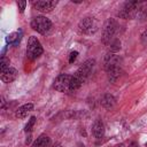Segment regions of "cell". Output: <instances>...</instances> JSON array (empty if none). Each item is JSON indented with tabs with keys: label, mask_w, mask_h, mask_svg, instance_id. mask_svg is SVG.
I'll return each mask as SVG.
<instances>
[{
	"label": "cell",
	"mask_w": 147,
	"mask_h": 147,
	"mask_svg": "<svg viewBox=\"0 0 147 147\" xmlns=\"http://www.w3.org/2000/svg\"><path fill=\"white\" fill-rule=\"evenodd\" d=\"M82 82L74 75H65V74H61L59 75L53 84L54 90H56L57 92H62V93H70V92H75L77 91L80 86H82Z\"/></svg>",
	"instance_id": "cell-1"
},
{
	"label": "cell",
	"mask_w": 147,
	"mask_h": 147,
	"mask_svg": "<svg viewBox=\"0 0 147 147\" xmlns=\"http://www.w3.org/2000/svg\"><path fill=\"white\" fill-rule=\"evenodd\" d=\"M31 28L40 34H47L52 29V22L45 16H37L31 21Z\"/></svg>",
	"instance_id": "cell-2"
},
{
	"label": "cell",
	"mask_w": 147,
	"mask_h": 147,
	"mask_svg": "<svg viewBox=\"0 0 147 147\" xmlns=\"http://www.w3.org/2000/svg\"><path fill=\"white\" fill-rule=\"evenodd\" d=\"M42 54V46L37 37H30L26 46V56L30 60H36Z\"/></svg>",
	"instance_id": "cell-3"
},
{
	"label": "cell",
	"mask_w": 147,
	"mask_h": 147,
	"mask_svg": "<svg viewBox=\"0 0 147 147\" xmlns=\"http://www.w3.org/2000/svg\"><path fill=\"white\" fill-rule=\"evenodd\" d=\"M106 70L107 72L109 74L110 77H117L118 74H119V70H121V64H119V59L114 55V54H110L106 57Z\"/></svg>",
	"instance_id": "cell-4"
},
{
	"label": "cell",
	"mask_w": 147,
	"mask_h": 147,
	"mask_svg": "<svg viewBox=\"0 0 147 147\" xmlns=\"http://www.w3.org/2000/svg\"><path fill=\"white\" fill-rule=\"evenodd\" d=\"M140 2L137 1H130V2H125L122 8L118 11V16L121 18H132L137 15V10L139 7Z\"/></svg>",
	"instance_id": "cell-5"
},
{
	"label": "cell",
	"mask_w": 147,
	"mask_h": 147,
	"mask_svg": "<svg viewBox=\"0 0 147 147\" xmlns=\"http://www.w3.org/2000/svg\"><path fill=\"white\" fill-rule=\"evenodd\" d=\"M94 64H95V61H94V60H87V61H85V62L78 68V70L76 71L75 76H76L82 83H84V82L88 78V76L92 74L93 68H94Z\"/></svg>",
	"instance_id": "cell-6"
},
{
	"label": "cell",
	"mask_w": 147,
	"mask_h": 147,
	"mask_svg": "<svg viewBox=\"0 0 147 147\" xmlns=\"http://www.w3.org/2000/svg\"><path fill=\"white\" fill-rule=\"evenodd\" d=\"M116 28H117V24L114 20H108L105 24V28H103V36H102V40L105 44H111L113 42V38L116 33Z\"/></svg>",
	"instance_id": "cell-7"
},
{
	"label": "cell",
	"mask_w": 147,
	"mask_h": 147,
	"mask_svg": "<svg viewBox=\"0 0 147 147\" xmlns=\"http://www.w3.org/2000/svg\"><path fill=\"white\" fill-rule=\"evenodd\" d=\"M96 22L94 21V18L92 17H85L83 18L80 22H79V25H78V30L80 33H84V34H91L93 32L96 31Z\"/></svg>",
	"instance_id": "cell-8"
},
{
	"label": "cell",
	"mask_w": 147,
	"mask_h": 147,
	"mask_svg": "<svg viewBox=\"0 0 147 147\" xmlns=\"http://www.w3.org/2000/svg\"><path fill=\"white\" fill-rule=\"evenodd\" d=\"M57 5V1H45V0H38V1H33L32 6L34 9L41 11V13H48L51 10H53Z\"/></svg>",
	"instance_id": "cell-9"
},
{
	"label": "cell",
	"mask_w": 147,
	"mask_h": 147,
	"mask_svg": "<svg viewBox=\"0 0 147 147\" xmlns=\"http://www.w3.org/2000/svg\"><path fill=\"white\" fill-rule=\"evenodd\" d=\"M16 76H17V71H16V69L15 68H9V69H7L5 72H2L1 74V80L3 82V83H11L15 78H16Z\"/></svg>",
	"instance_id": "cell-10"
},
{
	"label": "cell",
	"mask_w": 147,
	"mask_h": 147,
	"mask_svg": "<svg viewBox=\"0 0 147 147\" xmlns=\"http://www.w3.org/2000/svg\"><path fill=\"white\" fill-rule=\"evenodd\" d=\"M31 110H33V105H32V103H25V105L21 106V107L16 110L15 115H16V117H18V118H24Z\"/></svg>",
	"instance_id": "cell-11"
},
{
	"label": "cell",
	"mask_w": 147,
	"mask_h": 147,
	"mask_svg": "<svg viewBox=\"0 0 147 147\" xmlns=\"http://www.w3.org/2000/svg\"><path fill=\"white\" fill-rule=\"evenodd\" d=\"M92 132H93V136H94L96 139H100V138L103 137V134H105V126H103V124H102L101 121H96V122L93 124Z\"/></svg>",
	"instance_id": "cell-12"
},
{
	"label": "cell",
	"mask_w": 147,
	"mask_h": 147,
	"mask_svg": "<svg viewBox=\"0 0 147 147\" xmlns=\"http://www.w3.org/2000/svg\"><path fill=\"white\" fill-rule=\"evenodd\" d=\"M51 139L47 136H40L32 145V147H49Z\"/></svg>",
	"instance_id": "cell-13"
},
{
	"label": "cell",
	"mask_w": 147,
	"mask_h": 147,
	"mask_svg": "<svg viewBox=\"0 0 147 147\" xmlns=\"http://www.w3.org/2000/svg\"><path fill=\"white\" fill-rule=\"evenodd\" d=\"M101 105H102L105 108H111V107L115 105V99H114L111 95L107 94V95H105V96L102 98Z\"/></svg>",
	"instance_id": "cell-14"
},
{
	"label": "cell",
	"mask_w": 147,
	"mask_h": 147,
	"mask_svg": "<svg viewBox=\"0 0 147 147\" xmlns=\"http://www.w3.org/2000/svg\"><path fill=\"white\" fill-rule=\"evenodd\" d=\"M20 39H21V34L18 32H13V33L8 34L7 38H6L7 42H9L11 45H17L20 42Z\"/></svg>",
	"instance_id": "cell-15"
},
{
	"label": "cell",
	"mask_w": 147,
	"mask_h": 147,
	"mask_svg": "<svg viewBox=\"0 0 147 147\" xmlns=\"http://www.w3.org/2000/svg\"><path fill=\"white\" fill-rule=\"evenodd\" d=\"M9 63H10V61H9L8 57H6V56H2V57H1V61H0V72H1V74L5 72L7 69L10 68V67H9Z\"/></svg>",
	"instance_id": "cell-16"
},
{
	"label": "cell",
	"mask_w": 147,
	"mask_h": 147,
	"mask_svg": "<svg viewBox=\"0 0 147 147\" xmlns=\"http://www.w3.org/2000/svg\"><path fill=\"white\" fill-rule=\"evenodd\" d=\"M34 123H36V117L34 116H32V117H30V119H29V122L26 123V125H25V132H30L31 130H32V127H33V125H34Z\"/></svg>",
	"instance_id": "cell-17"
},
{
	"label": "cell",
	"mask_w": 147,
	"mask_h": 147,
	"mask_svg": "<svg viewBox=\"0 0 147 147\" xmlns=\"http://www.w3.org/2000/svg\"><path fill=\"white\" fill-rule=\"evenodd\" d=\"M25 6H26V1H17V7H18V9H20L21 13L24 11Z\"/></svg>",
	"instance_id": "cell-18"
},
{
	"label": "cell",
	"mask_w": 147,
	"mask_h": 147,
	"mask_svg": "<svg viewBox=\"0 0 147 147\" xmlns=\"http://www.w3.org/2000/svg\"><path fill=\"white\" fill-rule=\"evenodd\" d=\"M77 55H78V52H77V51L71 52V53H70V56H69V62H70V63L75 62V60L77 59Z\"/></svg>",
	"instance_id": "cell-19"
},
{
	"label": "cell",
	"mask_w": 147,
	"mask_h": 147,
	"mask_svg": "<svg viewBox=\"0 0 147 147\" xmlns=\"http://www.w3.org/2000/svg\"><path fill=\"white\" fill-rule=\"evenodd\" d=\"M130 147H139V145H138V142H136V141H133L131 145H130Z\"/></svg>",
	"instance_id": "cell-20"
},
{
	"label": "cell",
	"mask_w": 147,
	"mask_h": 147,
	"mask_svg": "<svg viewBox=\"0 0 147 147\" xmlns=\"http://www.w3.org/2000/svg\"><path fill=\"white\" fill-rule=\"evenodd\" d=\"M115 147H124V144H119V145H116Z\"/></svg>",
	"instance_id": "cell-21"
},
{
	"label": "cell",
	"mask_w": 147,
	"mask_h": 147,
	"mask_svg": "<svg viewBox=\"0 0 147 147\" xmlns=\"http://www.w3.org/2000/svg\"><path fill=\"white\" fill-rule=\"evenodd\" d=\"M78 147H85V145H83V144H78Z\"/></svg>",
	"instance_id": "cell-22"
},
{
	"label": "cell",
	"mask_w": 147,
	"mask_h": 147,
	"mask_svg": "<svg viewBox=\"0 0 147 147\" xmlns=\"http://www.w3.org/2000/svg\"><path fill=\"white\" fill-rule=\"evenodd\" d=\"M146 147H147V142H146Z\"/></svg>",
	"instance_id": "cell-23"
}]
</instances>
